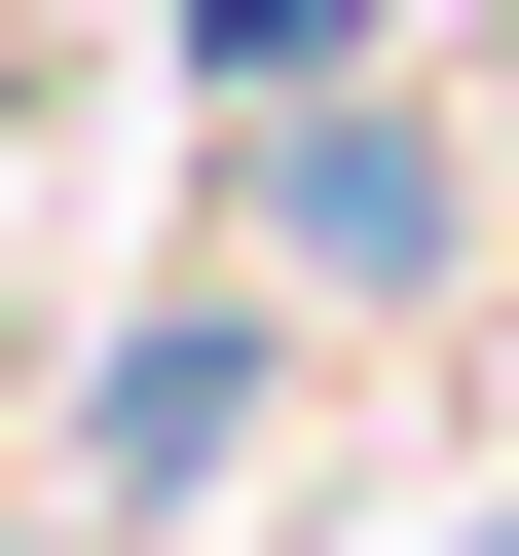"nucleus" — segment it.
Masks as SVG:
<instances>
[{
    "label": "nucleus",
    "mask_w": 519,
    "mask_h": 556,
    "mask_svg": "<svg viewBox=\"0 0 519 556\" xmlns=\"http://www.w3.org/2000/svg\"><path fill=\"white\" fill-rule=\"evenodd\" d=\"M260 223H298V260H445V186H408V112H298V149H260Z\"/></svg>",
    "instance_id": "obj_1"
},
{
    "label": "nucleus",
    "mask_w": 519,
    "mask_h": 556,
    "mask_svg": "<svg viewBox=\"0 0 519 556\" xmlns=\"http://www.w3.org/2000/svg\"><path fill=\"white\" fill-rule=\"evenodd\" d=\"M334 38H371V0H223V75H334Z\"/></svg>",
    "instance_id": "obj_2"
}]
</instances>
